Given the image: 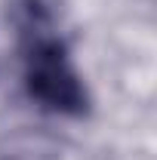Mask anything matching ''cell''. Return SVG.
Here are the masks:
<instances>
[{"label":"cell","mask_w":157,"mask_h":160,"mask_svg":"<svg viewBox=\"0 0 157 160\" xmlns=\"http://www.w3.org/2000/svg\"><path fill=\"white\" fill-rule=\"evenodd\" d=\"M13 19L19 34L22 86L28 99L49 114L86 117L93 99L49 6L43 0H16Z\"/></svg>","instance_id":"cell-1"}]
</instances>
